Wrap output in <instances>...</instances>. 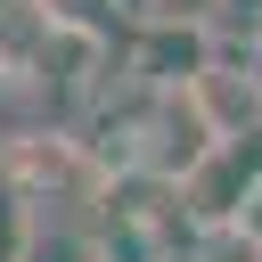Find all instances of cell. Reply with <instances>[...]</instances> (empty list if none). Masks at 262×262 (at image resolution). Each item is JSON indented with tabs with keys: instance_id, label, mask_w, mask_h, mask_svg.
Instances as JSON below:
<instances>
[{
	"instance_id": "obj_2",
	"label": "cell",
	"mask_w": 262,
	"mask_h": 262,
	"mask_svg": "<svg viewBox=\"0 0 262 262\" xmlns=\"http://www.w3.org/2000/svg\"><path fill=\"white\" fill-rule=\"evenodd\" d=\"M221 229H237V237H246V246H254V254H262V172H254V180H246V196H237V213H229V221H221Z\"/></svg>"
},
{
	"instance_id": "obj_1",
	"label": "cell",
	"mask_w": 262,
	"mask_h": 262,
	"mask_svg": "<svg viewBox=\"0 0 262 262\" xmlns=\"http://www.w3.org/2000/svg\"><path fill=\"white\" fill-rule=\"evenodd\" d=\"M33 254H41V213H33V196H16L0 180V262H33Z\"/></svg>"
}]
</instances>
